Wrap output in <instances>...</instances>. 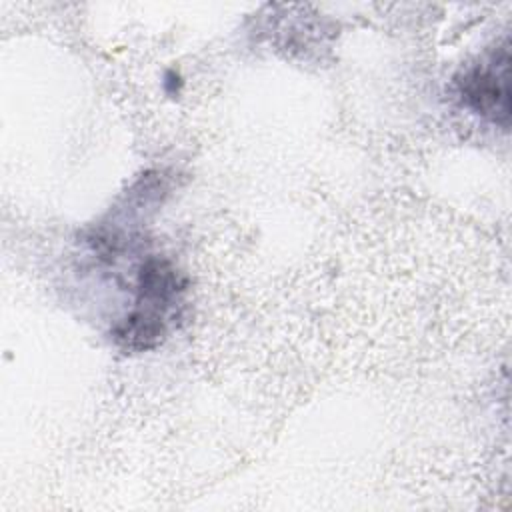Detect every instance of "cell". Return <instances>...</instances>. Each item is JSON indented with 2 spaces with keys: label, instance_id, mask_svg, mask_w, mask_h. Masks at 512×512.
<instances>
[{
  "label": "cell",
  "instance_id": "obj_1",
  "mask_svg": "<svg viewBox=\"0 0 512 512\" xmlns=\"http://www.w3.org/2000/svg\"><path fill=\"white\" fill-rule=\"evenodd\" d=\"M182 292L184 280L178 270L168 260L148 258L138 274L134 308L116 328V340L130 350H146L158 344Z\"/></svg>",
  "mask_w": 512,
  "mask_h": 512
},
{
  "label": "cell",
  "instance_id": "obj_2",
  "mask_svg": "<svg viewBox=\"0 0 512 512\" xmlns=\"http://www.w3.org/2000/svg\"><path fill=\"white\" fill-rule=\"evenodd\" d=\"M462 102L488 122L508 128L510 122V52L504 44L456 78Z\"/></svg>",
  "mask_w": 512,
  "mask_h": 512
}]
</instances>
